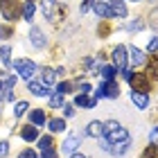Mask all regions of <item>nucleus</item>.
<instances>
[{
	"label": "nucleus",
	"mask_w": 158,
	"mask_h": 158,
	"mask_svg": "<svg viewBox=\"0 0 158 158\" xmlns=\"http://www.w3.org/2000/svg\"><path fill=\"white\" fill-rule=\"evenodd\" d=\"M131 135L124 127L120 124L118 120H106L102 122V138H99V145H118V142H129Z\"/></svg>",
	"instance_id": "f257e3e1"
},
{
	"label": "nucleus",
	"mask_w": 158,
	"mask_h": 158,
	"mask_svg": "<svg viewBox=\"0 0 158 158\" xmlns=\"http://www.w3.org/2000/svg\"><path fill=\"white\" fill-rule=\"evenodd\" d=\"M93 11H95L99 18H104V20H109V18H127V14H129L124 2H118V0H111V2L99 0V2L93 5Z\"/></svg>",
	"instance_id": "f03ea898"
},
{
	"label": "nucleus",
	"mask_w": 158,
	"mask_h": 158,
	"mask_svg": "<svg viewBox=\"0 0 158 158\" xmlns=\"http://www.w3.org/2000/svg\"><path fill=\"white\" fill-rule=\"evenodd\" d=\"M95 97H104V99H118L120 97V84L115 79H104L99 84V88L95 90Z\"/></svg>",
	"instance_id": "7ed1b4c3"
},
{
	"label": "nucleus",
	"mask_w": 158,
	"mask_h": 158,
	"mask_svg": "<svg viewBox=\"0 0 158 158\" xmlns=\"http://www.w3.org/2000/svg\"><path fill=\"white\" fill-rule=\"evenodd\" d=\"M0 14L7 20H18L23 16V7L18 0H0Z\"/></svg>",
	"instance_id": "20e7f679"
},
{
	"label": "nucleus",
	"mask_w": 158,
	"mask_h": 158,
	"mask_svg": "<svg viewBox=\"0 0 158 158\" xmlns=\"http://www.w3.org/2000/svg\"><path fill=\"white\" fill-rule=\"evenodd\" d=\"M43 14H45L48 20L59 23L66 16V9H63V5H56V0H43Z\"/></svg>",
	"instance_id": "39448f33"
},
{
	"label": "nucleus",
	"mask_w": 158,
	"mask_h": 158,
	"mask_svg": "<svg viewBox=\"0 0 158 158\" xmlns=\"http://www.w3.org/2000/svg\"><path fill=\"white\" fill-rule=\"evenodd\" d=\"M14 84H16V77L0 70V97L2 99H9V102L14 99Z\"/></svg>",
	"instance_id": "423d86ee"
},
{
	"label": "nucleus",
	"mask_w": 158,
	"mask_h": 158,
	"mask_svg": "<svg viewBox=\"0 0 158 158\" xmlns=\"http://www.w3.org/2000/svg\"><path fill=\"white\" fill-rule=\"evenodd\" d=\"M129 84H131V88L133 93H147L152 90V81L145 77V75H140V73H131V77H129Z\"/></svg>",
	"instance_id": "0eeeda50"
},
{
	"label": "nucleus",
	"mask_w": 158,
	"mask_h": 158,
	"mask_svg": "<svg viewBox=\"0 0 158 158\" xmlns=\"http://www.w3.org/2000/svg\"><path fill=\"white\" fill-rule=\"evenodd\" d=\"M11 66L18 70V75L23 77V79H27L30 81L32 79V75L36 73V63L34 61H27V59H18V61H11Z\"/></svg>",
	"instance_id": "6e6552de"
},
{
	"label": "nucleus",
	"mask_w": 158,
	"mask_h": 158,
	"mask_svg": "<svg viewBox=\"0 0 158 158\" xmlns=\"http://www.w3.org/2000/svg\"><path fill=\"white\" fill-rule=\"evenodd\" d=\"M127 48L124 45H118L115 50H113V54H111V59H113V66H115V68H127V63H129V59H127Z\"/></svg>",
	"instance_id": "1a4fd4ad"
},
{
	"label": "nucleus",
	"mask_w": 158,
	"mask_h": 158,
	"mask_svg": "<svg viewBox=\"0 0 158 158\" xmlns=\"http://www.w3.org/2000/svg\"><path fill=\"white\" fill-rule=\"evenodd\" d=\"M129 147H131V140H129V142H118V145H104V149L111 152V156H115V158L124 156L129 152Z\"/></svg>",
	"instance_id": "9d476101"
},
{
	"label": "nucleus",
	"mask_w": 158,
	"mask_h": 158,
	"mask_svg": "<svg viewBox=\"0 0 158 158\" xmlns=\"http://www.w3.org/2000/svg\"><path fill=\"white\" fill-rule=\"evenodd\" d=\"M30 43H32L34 48H39V50L45 45V36H43V32L39 30L36 25H32V27H30Z\"/></svg>",
	"instance_id": "9b49d317"
},
{
	"label": "nucleus",
	"mask_w": 158,
	"mask_h": 158,
	"mask_svg": "<svg viewBox=\"0 0 158 158\" xmlns=\"http://www.w3.org/2000/svg\"><path fill=\"white\" fill-rule=\"evenodd\" d=\"M75 104L81 106V109H95L97 97H90V95H86V93H79V95L75 97Z\"/></svg>",
	"instance_id": "f8f14e48"
},
{
	"label": "nucleus",
	"mask_w": 158,
	"mask_h": 158,
	"mask_svg": "<svg viewBox=\"0 0 158 158\" xmlns=\"http://www.w3.org/2000/svg\"><path fill=\"white\" fill-rule=\"evenodd\" d=\"M27 88H30V93H32V95H36V97H50V95H52L48 86H43L39 81H30V84H27Z\"/></svg>",
	"instance_id": "ddd939ff"
},
{
	"label": "nucleus",
	"mask_w": 158,
	"mask_h": 158,
	"mask_svg": "<svg viewBox=\"0 0 158 158\" xmlns=\"http://www.w3.org/2000/svg\"><path fill=\"white\" fill-rule=\"evenodd\" d=\"M79 142H81V138H79V135H75V133H70L68 138L63 140V152H66V154H75L77 147H79Z\"/></svg>",
	"instance_id": "4468645a"
},
{
	"label": "nucleus",
	"mask_w": 158,
	"mask_h": 158,
	"mask_svg": "<svg viewBox=\"0 0 158 158\" xmlns=\"http://www.w3.org/2000/svg\"><path fill=\"white\" fill-rule=\"evenodd\" d=\"M145 63H147V73H145V77L149 79V81H152V79H158V56L154 54L152 59H147Z\"/></svg>",
	"instance_id": "2eb2a0df"
},
{
	"label": "nucleus",
	"mask_w": 158,
	"mask_h": 158,
	"mask_svg": "<svg viewBox=\"0 0 158 158\" xmlns=\"http://www.w3.org/2000/svg\"><path fill=\"white\" fill-rule=\"evenodd\" d=\"M20 138L27 140V142H34V140H39V129L34 127V124H27L20 129Z\"/></svg>",
	"instance_id": "dca6fc26"
},
{
	"label": "nucleus",
	"mask_w": 158,
	"mask_h": 158,
	"mask_svg": "<svg viewBox=\"0 0 158 158\" xmlns=\"http://www.w3.org/2000/svg\"><path fill=\"white\" fill-rule=\"evenodd\" d=\"M127 52L131 54V63H133V66H145L147 56H145L142 50H138V48H127Z\"/></svg>",
	"instance_id": "f3484780"
},
{
	"label": "nucleus",
	"mask_w": 158,
	"mask_h": 158,
	"mask_svg": "<svg viewBox=\"0 0 158 158\" xmlns=\"http://www.w3.org/2000/svg\"><path fill=\"white\" fill-rule=\"evenodd\" d=\"M86 135H90V138H102V122L99 120H93L86 124Z\"/></svg>",
	"instance_id": "a211bd4d"
},
{
	"label": "nucleus",
	"mask_w": 158,
	"mask_h": 158,
	"mask_svg": "<svg viewBox=\"0 0 158 158\" xmlns=\"http://www.w3.org/2000/svg\"><path fill=\"white\" fill-rule=\"evenodd\" d=\"M131 102H133V106H138V109H147L149 97L145 93H131Z\"/></svg>",
	"instance_id": "6ab92c4d"
},
{
	"label": "nucleus",
	"mask_w": 158,
	"mask_h": 158,
	"mask_svg": "<svg viewBox=\"0 0 158 158\" xmlns=\"http://www.w3.org/2000/svg\"><path fill=\"white\" fill-rule=\"evenodd\" d=\"M41 81H43V86H48V88H50V86L54 84V70L52 68H43L41 70Z\"/></svg>",
	"instance_id": "aec40b11"
},
{
	"label": "nucleus",
	"mask_w": 158,
	"mask_h": 158,
	"mask_svg": "<svg viewBox=\"0 0 158 158\" xmlns=\"http://www.w3.org/2000/svg\"><path fill=\"white\" fill-rule=\"evenodd\" d=\"M30 120H32L34 127H41V124H45V113H43L41 109H34V111L30 113Z\"/></svg>",
	"instance_id": "412c9836"
},
{
	"label": "nucleus",
	"mask_w": 158,
	"mask_h": 158,
	"mask_svg": "<svg viewBox=\"0 0 158 158\" xmlns=\"http://www.w3.org/2000/svg\"><path fill=\"white\" fill-rule=\"evenodd\" d=\"M50 131H52V133L66 131V120H61V118H54V120H50Z\"/></svg>",
	"instance_id": "4be33fe9"
},
{
	"label": "nucleus",
	"mask_w": 158,
	"mask_h": 158,
	"mask_svg": "<svg viewBox=\"0 0 158 158\" xmlns=\"http://www.w3.org/2000/svg\"><path fill=\"white\" fill-rule=\"evenodd\" d=\"M48 104L52 106V109H59V106L66 104V99H63L61 93H52V95H50V102H48Z\"/></svg>",
	"instance_id": "5701e85b"
},
{
	"label": "nucleus",
	"mask_w": 158,
	"mask_h": 158,
	"mask_svg": "<svg viewBox=\"0 0 158 158\" xmlns=\"http://www.w3.org/2000/svg\"><path fill=\"white\" fill-rule=\"evenodd\" d=\"M0 59L5 66H11V45H2L0 48Z\"/></svg>",
	"instance_id": "b1692460"
},
{
	"label": "nucleus",
	"mask_w": 158,
	"mask_h": 158,
	"mask_svg": "<svg viewBox=\"0 0 158 158\" xmlns=\"http://www.w3.org/2000/svg\"><path fill=\"white\" fill-rule=\"evenodd\" d=\"M75 81H61L59 86H56V93H61V95H66V93H70V90H75Z\"/></svg>",
	"instance_id": "393cba45"
},
{
	"label": "nucleus",
	"mask_w": 158,
	"mask_h": 158,
	"mask_svg": "<svg viewBox=\"0 0 158 158\" xmlns=\"http://www.w3.org/2000/svg\"><path fill=\"white\" fill-rule=\"evenodd\" d=\"M34 11H36L34 2H27V5L23 7V18H25V20H32V18H34Z\"/></svg>",
	"instance_id": "a878e982"
},
{
	"label": "nucleus",
	"mask_w": 158,
	"mask_h": 158,
	"mask_svg": "<svg viewBox=\"0 0 158 158\" xmlns=\"http://www.w3.org/2000/svg\"><path fill=\"white\" fill-rule=\"evenodd\" d=\"M54 145V140H52V135H43V138H39V147L45 152V149H52Z\"/></svg>",
	"instance_id": "bb28decb"
},
{
	"label": "nucleus",
	"mask_w": 158,
	"mask_h": 158,
	"mask_svg": "<svg viewBox=\"0 0 158 158\" xmlns=\"http://www.w3.org/2000/svg\"><path fill=\"white\" fill-rule=\"evenodd\" d=\"M115 73H118L115 66H102V75H104V79H113V77H115Z\"/></svg>",
	"instance_id": "cd10ccee"
},
{
	"label": "nucleus",
	"mask_w": 158,
	"mask_h": 158,
	"mask_svg": "<svg viewBox=\"0 0 158 158\" xmlns=\"http://www.w3.org/2000/svg\"><path fill=\"white\" fill-rule=\"evenodd\" d=\"M27 109H30V104H27V102H18V104H16V109H14L16 118H20V115H23V113H25Z\"/></svg>",
	"instance_id": "c85d7f7f"
},
{
	"label": "nucleus",
	"mask_w": 158,
	"mask_h": 158,
	"mask_svg": "<svg viewBox=\"0 0 158 158\" xmlns=\"http://www.w3.org/2000/svg\"><path fill=\"white\" fill-rule=\"evenodd\" d=\"M93 5H95V0H81V5H79V11H81V14L90 11V9H93Z\"/></svg>",
	"instance_id": "c756f323"
},
{
	"label": "nucleus",
	"mask_w": 158,
	"mask_h": 158,
	"mask_svg": "<svg viewBox=\"0 0 158 158\" xmlns=\"http://www.w3.org/2000/svg\"><path fill=\"white\" fill-rule=\"evenodd\" d=\"M142 27H145V25H142V20H131V23L127 25V30L129 32H140Z\"/></svg>",
	"instance_id": "7c9ffc66"
},
{
	"label": "nucleus",
	"mask_w": 158,
	"mask_h": 158,
	"mask_svg": "<svg viewBox=\"0 0 158 158\" xmlns=\"http://www.w3.org/2000/svg\"><path fill=\"white\" fill-rule=\"evenodd\" d=\"M145 158H158V147L156 145H149L145 149Z\"/></svg>",
	"instance_id": "2f4dec72"
},
{
	"label": "nucleus",
	"mask_w": 158,
	"mask_h": 158,
	"mask_svg": "<svg viewBox=\"0 0 158 158\" xmlns=\"http://www.w3.org/2000/svg\"><path fill=\"white\" fill-rule=\"evenodd\" d=\"M147 50H149V52H152V54H156V52H158V36H154L152 41H149Z\"/></svg>",
	"instance_id": "473e14b6"
},
{
	"label": "nucleus",
	"mask_w": 158,
	"mask_h": 158,
	"mask_svg": "<svg viewBox=\"0 0 158 158\" xmlns=\"http://www.w3.org/2000/svg\"><path fill=\"white\" fill-rule=\"evenodd\" d=\"M18 158H36V152H34V149H23V152L18 154Z\"/></svg>",
	"instance_id": "72a5a7b5"
},
{
	"label": "nucleus",
	"mask_w": 158,
	"mask_h": 158,
	"mask_svg": "<svg viewBox=\"0 0 158 158\" xmlns=\"http://www.w3.org/2000/svg\"><path fill=\"white\" fill-rule=\"evenodd\" d=\"M63 115H66V118H73V115H75V106H73V104H63Z\"/></svg>",
	"instance_id": "f704fd0d"
},
{
	"label": "nucleus",
	"mask_w": 158,
	"mask_h": 158,
	"mask_svg": "<svg viewBox=\"0 0 158 158\" xmlns=\"http://www.w3.org/2000/svg\"><path fill=\"white\" fill-rule=\"evenodd\" d=\"M7 154H9V142L2 140V142H0V158H5Z\"/></svg>",
	"instance_id": "c9c22d12"
},
{
	"label": "nucleus",
	"mask_w": 158,
	"mask_h": 158,
	"mask_svg": "<svg viewBox=\"0 0 158 158\" xmlns=\"http://www.w3.org/2000/svg\"><path fill=\"white\" fill-rule=\"evenodd\" d=\"M109 32H111V27L106 25V23H102V25H99V30H97L99 36H109Z\"/></svg>",
	"instance_id": "e433bc0d"
},
{
	"label": "nucleus",
	"mask_w": 158,
	"mask_h": 158,
	"mask_svg": "<svg viewBox=\"0 0 158 158\" xmlns=\"http://www.w3.org/2000/svg\"><path fill=\"white\" fill-rule=\"evenodd\" d=\"M149 23H152V27L158 32V9H156V11H152V18H149Z\"/></svg>",
	"instance_id": "4c0bfd02"
},
{
	"label": "nucleus",
	"mask_w": 158,
	"mask_h": 158,
	"mask_svg": "<svg viewBox=\"0 0 158 158\" xmlns=\"http://www.w3.org/2000/svg\"><path fill=\"white\" fill-rule=\"evenodd\" d=\"M77 86H79V90H81V93H88L90 90V84H86V81H77Z\"/></svg>",
	"instance_id": "58836bf2"
},
{
	"label": "nucleus",
	"mask_w": 158,
	"mask_h": 158,
	"mask_svg": "<svg viewBox=\"0 0 158 158\" xmlns=\"http://www.w3.org/2000/svg\"><path fill=\"white\" fill-rule=\"evenodd\" d=\"M43 158H59V154L52 152V149H45V152H43Z\"/></svg>",
	"instance_id": "ea45409f"
},
{
	"label": "nucleus",
	"mask_w": 158,
	"mask_h": 158,
	"mask_svg": "<svg viewBox=\"0 0 158 158\" xmlns=\"http://www.w3.org/2000/svg\"><path fill=\"white\" fill-rule=\"evenodd\" d=\"M0 27H2V39L11 36V27H5V25H0Z\"/></svg>",
	"instance_id": "a19ab883"
},
{
	"label": "nucleus",
	"mask_w": 158,
	"mask_h": 158,
	"mask_svg": "<svg viewBox=\"0 0 158 158\" xmlns=\"http://www.w3.org/2000/svg\"><path fill=\"white\" fill-rule=\"evenodd\" d=\"M122 77L129 79V77H131V70H129V68H122Z\"/></svg>",
	"instance_id": "79ce46f5"
},
{
	"label": "nucleus",
	"mask_w": 158,
	"mask_h": 158,
	"mask_svg": "<svg viewBox=\"0 0 158 158\" xmlns=\"http://www.w3.org/2000/svg\"><path fill=\"white\" fill-rule=\"evenodd\" d=\"M156 135H158V127H156V129H152V133H149V138H152V140H156Z\"/></svg>",
	"instance_id": "37998d69"
},
{
	"label": "nucleus",
	"mask_w": 158,
	"mask_h": 158,
	"mask_svg": "<svg viewBox=\"0 0 158 158\" xmlns=\"http://www.w3.org/2000/svg\"><path fill=\"white\" fill-rule=\"evenodd\" d=\"M70 158H86V156H84V154H73Z\"/></svg>",
	"instance_id": "c03bdc74"
},
{
	"label": "nucleus",
	"mask_w": 158,
	"mask_h": 158,
	"mask_svg": "<svg viewBox=\"0 0 158 158\" xmlns=\"http://www.w3.org/2000/svg\"><path fill=\"white\" fill-rule=\"evenodd\" d=\"M0 39H2V27H0Z\"/></svg>",
	"instance_id": "a18cd8bd"
},
{
	"label": "nucleus",
	"mask_w": 158,
	"mask_h": 158,
	"mask_svg": "<svg viewBox=\"0 0 158 158\" xmlns=\"http://www.w3.org/2000/svg\"><path fill=\"white\" fill-rule=\"evenodd\" d=\"M0 109H2V102H0Z\"/></svg>",
	"instance_id": "49530a36"
},
{
	"label": "nucleus",
	"mask_w": 158,
	"mask_h": 158,
	"mask_svg": "<svg viewBox=\"0 0 158 158\" xmlns=\"http://www.w3.org/2000/svg\"><path fill=\"white\" fill-rule=\"evenodd\" d=\"M131 2H138V0H131Z\"/></svg>",
	"instance_id": "de8ad7c7"
},
{
	"label": "nucleus",
	"mask_w": 158,
	"mask_h": 158,
	"mask_svg": "<svg viewBox=\"0 0 158 158\" xmlns=\"http://www.w3.org/2000/svg\"><path fill=\"white\" fill-rule=\"evenodd\" d=\"M106 2H111V0H106Z\"/></svg>",
	"instance_id": "09e8293b"
},
{
	"label": "nucleus",
	"mask_w": 158,
	"mask_h": 158,
	"mask_svg": "<svg viewBox=\"0 0 158 158\" xmlns=\"http://www.w3.org/2000/svg\"><path fill=\"white\" fill-rule=\"evenodd\" d=\"M27 2H32V0H27Z\"/></svg>",
	"instance_id": "8fccbe9b"
}]
</instances>
